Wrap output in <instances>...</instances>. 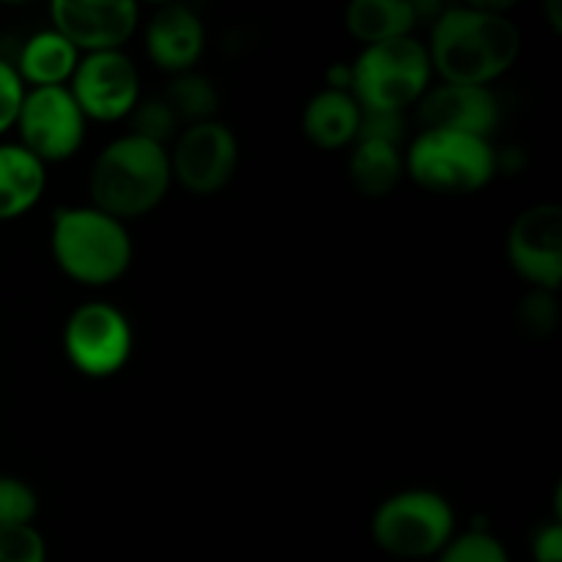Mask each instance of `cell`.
Segmentation results:
<instances>
[{
	"label": "cell",
	"mask_w": 562,
	"mask_h": 562,
	"mask_svg": "<svg viewBox=\"0 0 562 562\" xmlns=\"http://www.w3.org/2000/svg\"><path fill=\"white\" fill-rule=\"evenodd\" d=\"M426 49L442 82L488 88L519 58L521 33L499 5H453L434 16Z\"/></svg>",
	"instance_id": "6da1fadb"
},
{
	"label": "cell",
	"mask_w": 562,
	"mask_h": 562,
	"mask_svg": "<svg viewBox=\"0 0 562 562\" xmlns=\"http://www.w3.org/2000/svg\"><path fill=\"white\" fill-rule=\"evenodd\" d=\"M170 184L168 146L132 132L110 140L93 159L88 176L91 206L119 223L154 212L168 198Z\"/></svg>",
	"instance_id": "7a4b0ae2"
},
{
	"label": "cell",
	"mask_w": 562,
	"mask_h": 562,
	"mask_svg": "<svg viewBox=\"0 0 562 562\" xmlns=\"http://www.w3.org/2000/svg\"><path fill=\"white\" fill-rule=\"evenodd\" d=\"M49 250L69 280L110 285L132 267V236L124 223L93 206H64L53 214Z\"/></svg>",
	"instance_id": "3957f363"
},
{
	"label": "cell",
	"mask_w": 562,
	"mask_h": 562,
	"mask_svg": "<svg viewBox=\"0 0 562 562\" xmlns=\"http://www.w3.org/2000/svg\"><path fill=\"white\" fill-rule=\"evenodd\" d=\"M499 157L488 137L423 130L404 154L406 176L426 192L461 198L481 192L497 176Z\"/></svg>",
	"instance_id": "277c9868"
},
{
	"label": "cell",
	"mask_w": 562,
	"mask_h": 562,
	"mask_svg": "<svg viewBox=\"0 0 562 562\" xmlns=\"http://www.w3.org/2000/svg\"><path fill=\"white\" fill-rule=\"evenodd\" d=\"M349 66V91L368 113H404L431 88V58L415 36L366 47Z\"/></svg>",
	"instance_id": "5b68a950"
},
{
	"label": "cell",
	"mask_w": 562,
	"mask_h": 562,
	"mask_svg": "<svg viewBox=\"0 0 562 562\" xmlns=\"http://www.w3.org/2000/svg\"><path fill=\"white\" fill-rule=\"evenodd\" d=\"M456 536V510L439 492L406 488L376 508L371 538L384 554L398 560L437 558Z\"/></svg>",
	"instance_id": "8992f818"
},
{
	"label": "cell",
	"mask_w": 562,
	"mask_h": 562,
	"mask_svg": "<svg viewBox=\"0 0 562 562\" xmlns=\"http://www.w3.org/2000/svg\"><path fill=\"white\" fill-rule=\"evenodd\" d=\"M64 355L88 379L115 376L130 362L135 335L124 313L110 302H82L64 324Z\"/></svg>",
	"instance_id": "52a82bcc"
},
{
	"label": "cell",
	"mask_w": 562,
	"mask_h": 562,
	"mask_svg": "<svg viewBox=\"0 0 562 562\" xmlns=\"http://www.w3.org/2000/svg\"><path fill=\"white\" fill-rule=\"evenodd\" d=\"M20 146L38 162H66L86 143V115L66 86L27 88L16 115Z\"/></svg>",
	"instance_id": "ba28073f"
},
{
	"label": "cell",
	"mask_w": 562,
	"mask_h": 562,
	"mask_svg": "<svg viewBox=\"0 0 562 562\" xmlns=\"http://www.w3.org/2000/svg\"><path fill=\"white\" fill-rule=\"evenodd\" d=\"M170 176L192 195H217L231 184L239 165V140L223 121L184 126L176 135Z\"/></svg>",
	"instance_id": "9c48e42d"
},
{
	"label": "cell",
	"mask_w": 562,
	"mask_h": 562,
	"mask_svg": "<svg viewBox=\"0 0 562 562\" xmlns=\"http://www.w3.org/2000/svg\"><path fill=\"white\" fill-rule=\"evenodd\" d=\"M66 88L86 121L113 124V121L130 119L135 104L140 102V75H137L135 60L124 55V49L80 55V64Z\"/></svg>",
	"instance_id": "30bf717a"
},
{
	"label": "cell",
	"mask_w": 562,
	"mask_h": 562,
	"mask_svg": "<svg viewBox=\"0 0 562 562\" xmlns=\"http://www.w3.org/2000/svg\"><path fill=\"white\" fill-rule=\"evenodd\" d=\"M510 269L538 291L558 294L562 280V209L538 203L510 223L505 239Z\"/></svg>",
	"instance_id": "8fae6325"
},
{
	"label": "cell",
	"mask_w": 562,
	"mask_h": 562,
	"mask_svg": "<svg viewBox=\"0 0 562 562\" xmlns=\"http://www.w3.org/2000/svg\"><path fill=\"white\" fill-rule=\"evenodd\" d=\"M49 20L80 55L113 53L135 36L140 9L132 0H55Z\"/></svg>",
	"instance_id": "7c38bea8"
},
{
	"label": "cell",
	"mask_w": 562,
	"mask_h": 562,
	"mask_svg": "<svg viewBox=\"0 0 562 562\" xmlns=\"http://www.w3.org/2000/svg\"><path fill=\"white\" fill-rule=\"evenodd\" d=\"M423 130L464 132L488 137L499 124V102L492 88L439 82L417 102Z\"/></svg>",
	"instance_id": "4fadbf2b"
},
{
	"label": "cell",
	"mask_w": 562,
	"mask_h": 562,
	"mask_svg": "<svg viewBox=\"0 0 562 562\" xmlns=\"http://www.w3.org/2000/svg\"><path fill=\"white\" fill-rule=\"evenodd\" d=\"M206 47V27L195 9L181 3L162 5L146 25V53L157 69L184 75L201 60Z\"/></svg>",
	"instance_id": "5bb4252c"
},
{
	"label": "cell",
	"mask_w": 562,
	"mask_h": 562,
	"mask_svg": "<svg viewBox=\"0 0 562 562\" xmlns=\"http://www.w3.org/2000/svg\"><path fill=\"white\" fill-rule=\"evenodd\" d=\"M362 108L355 102L349 91H333L322 88L302 113V135L324 151L355 146L360 132Z\"/></svg>",
	"instance_id": "9a60e30c"
},
{
	"label": "cell",
	"mask_w": 562,
	"mask_h": 562,
	"mask_svg": "<svg viewBox=\"0 0 562 562\" xmlns=\"http://www.w3.org/2000/svg\"><path fill=\"white\" fill-rule=\"evenodd\" d=\"M47 187V165L20 143H0V220L31 212Z\"/></svg>",
	"instance_id": "2e32d148"
},
{
	"label": "cell",
	"mask_w": 562,
	"mask_h": 562,
	"mask_svg": "<svg viewBox=\"0 0 562 562\" xmlns=\"http://www.w3.org/2000/svg\"><path fill=\"white\" fill-rule=\"evenodd\" d=\"M420 22V5L409 0H355L346 9L344 25L366 47L412 36Z\"/></svg>",
	"instance_id": "e0dca14e"
},
{
	"label": "cell",
	"mask_w": 562,
	"mask_h": 562,
	"mask_svg": "<svg viewBox=\"0 0 562 562\" xmlns=\"http://www.w3.org/2000/svg\"><path fill=\"white\" fill-rule=\"evenodd\" d=\"M80 64V53L60 36L58 31H38L22 44L16 58V75L25 88H55L66 86Z\"/></svg>",
	"instance_id": "ac0fdd59"
},
{
	"label": "cell",
	"mask_w": 562,
	"mask_h": 562,
	"mask_svg": "<svg viewBox=\"0 0 562 562\" xmlns=\"http://www.w3.org/2000/svg\"><path fill=\"white\" fill-rule=\"evenodd\" d=\"M406 176L401 146L384 140H357L349 157V179L366 198H384Z\"/></svg>",
	"instance_id": "d6986e66"
},
{
	"label": "cell",
	"mask_w": 562,
	"mask_h": 562,
	"mask_svg": "<svg viewBox=\"0 0 562 562\" xmlns=\"http://www.w3.org/2000/svg\"><path fill=\"white\" fill-rule=\"evenodd\" d=\"M165 102L173 110V115L179 119V124L195 126L206 124V121L217 119L220 110V93L214 88V82L206 75H198V71H184V75H176L170 80L168 91H165Z\"/></svg>",
	"instance_id": "ffe728a7"
},
{
	"label": "cell",
	"mask_w": 562,
	"mask_h": 562,
	"mask_svg": "<svg viewBox=\"0 0 562 562\" xmlns=\"http://www.w3.org/2000/svg\"><path fill=\"white\" fill-rule=\"evenodd\" d=\"M437 562H510V554L488 530H470L453 536V541L437 554Z\"/></svg>",
	"instance_id": "44dd1931"
},
{
	"label": "cell",
	"mask_w": 562,
	"mask_h": 562,
	"mask_svg": "<svg viewBox=\"0 0 562 562\" xmlns=\"http://www.w3.org/2000/svg\"><path fill=\"white\" fill-rule=\"evenodd\" d=\"M132 119V135H140L146 140L159 143L165 146L168 140H176L179 135V119L173 115V110L168 108L162 97L146 99V102H137L135 110L130 113Z\"/></svg>",
	"instance_id": "7402d4cb"
},
{
	"label": "cell",
	"mask_w": 562,
	"mask_h": 562,
	"mask_svg": "<svg viewBox=\"0 0 562 562\" xmlns=\"http://www.w3.org/2000/svg\"><path fill=\"white\" fill-rule=\"evenodd\" d=\"M36 514V492L20 477L0 475V527H33Z\"/></svg>",
	"instance_id": "603a6c76"
},
{
	"label": "cell",
	"mask_w": 562,
	"mask_h": 562,
	"mask_svg": "<svg viewBox=\"0 0 562 562\" xmlns=\"http://www.w3.org/2000/svg\"><path fill=\"white\" fill-rule=\"evenodd\" d=\"M558 300H554L552 291H538L532 289L530 294L521 300L519 305V324L527 335L532 338H547L558 327Z\"/></svg>",
	"instance_id": "cb8c5ba5"
},
{
	"label": "cell",
	"mask_w": 562,
	"mask_h": 562,
	"mask_svg": "<svg viewBox=\"0 0 562 562\" xmlns=\"http://www.w3.org/2000/svg\"><path fill=\"white\" fill-rule=\"evenodd\" d=\"M0 562H47V543L36 527H0Z\"/></svg>",
	"instance_id": "d4e9b609"
},
{
	"label": "cell",
	"mask_w": 562,
	"mask_h": 562,
	"mask_svg": "<svg viewBox=\"0 0 562 562\" xmlns=\"http://www.w3.org/2000/svg\"><path fill=\"white\" fill-rule=\"evenodd\" d=\"M25 82L16 75L14 64L0 58V135L16 124V115H20V104L22 99H25Z\"/></svg>",
	"instance_id": "484cf974"
},
{
	"label": "cell",
	"mask_w": 562,
	"mask_h": 562,
	"mask_svg": "<svg viewBox=\"0 0 562 562\" xmlns=\"http://www.w3.org/2000/svg\"><path fill=\"white\" fill-rule=\"evenodd\" d=\"M357 140H384L401 146V140H404V113H368V110H362Z\"/></svg>",
	"instance_id": "4316f807"
},
{
	"label": "cell",
	"mask_w": 562,
	"mask_h": 562,
	"mask_svg": "<svg viewBox=\"0 0 562 562\" xmlns=\"http://www.w3.org/2000/svg\"><path fill=\"white\" fill-rule=\"evenodd\" d=\"M532 562H562V521H547L536 530L530 543Z\"/></svg>",
	"instance_id": "83f0119b"
}]
</instances>
